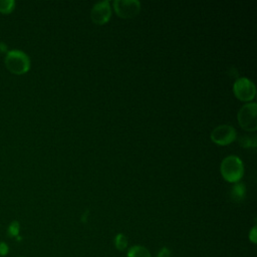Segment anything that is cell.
Wrapping results in <instances>:
<instances>
[{
    "mask_svg": "<svg viewBox=\"0 0 257 257\" xmlns=\"http://www.w3.org/2000/svg\"><path fill=\"white\" fill-rule=\"evenodd\" d=\"M220 172L224 180L227 182L233 184L240 182L244 174L243 162L239 157L230 155L223 159L220 166Z\"/></svg>",
    "mask_w": 257,
    "mask_h": 257,
    "instance_id": "obj_1",
    "label": "cell"
},
{
    "mask_svg": "<svg viewBox=\"0 0 257 257\" xmlns=\"http://www.w3.org/2000/svg\"><path fill=\"white\" fill-rule=\"evenodd\" d=\"M5 65L13 74H24L30 69V59L28 55L21 50H10L5 56Z\"/></svg>",
    "mask_w": 257,
    "mask_h": 257,
    "instance_id": "obj_2",
    "label": "cell"
},
{
    "mask_svg": "<svg viewBox=\"0 0 257 257\" xmlns=\"http://www.w3.org/2000/svg\"><path fill=\"white\" fill-rule=\"evenodd\" d=\"M257 103L247 102L241 106L238 111L237 118L239 125L248 132H255L257 130Z\"/></svg>",
    "mask_w": 257,
    "mask_h": 257,
    "instance_id": "obj_3",
    "label": "cell"
},
{
    "mask_svg": "<svg viewBox=\"0 0 257 257\" xmlns=\"http://www.w3.org/2000/svg\"><path fill=\"white\" fill-rule=\"evenodd\" d=\"M233 92L239 100L250 102L256 94L255 84L247 77H240L233 84Z\"/></svg>",
    "mask_w": 257,
    "mask_h": 257,
    "instance_id": "obj_4",
    "label": "cell"
},
{
    "mask_svg": "<svg viewBox=\"0 0 257 257\" xmlns=\"http://www.w3.org/2000/svg\"><path fill=\"white\" fill-rule=\"evenodd\" d=\"M112 6L116 15L123 19L135 18L141 11V2L138 0H115Z\"/></svg>",
    "mask_w": 257,
    "mask_h": 257,
    "instance_id": "obj_5",
    "label": "cell"
},
{
    "mask_svg": "<svg viewBox=\"0 0 257 257\" xmlns=\"http://www.w3.org/2000/svg\"><path fill=\"white\" fill-rule=\"evenodd\" d=\"M211 140L218 146H228L236 140V130L230 124H220L211 132Z\"/></svg>",
    "mask_w": 257,
    "mask_h": 257,
    "instance_id": "obj_6",
    "label": "cell"
},
{
    "mask_svg": "<svg viewBox=\"0 0 257 257\" xmlns=\"http://www.w3.org/2000/svg\"><path fill=\"white\" fill-rule=\"evenodd\" d=\"M111 16V7L110 2L100 1L95 3L90 11V18L94 24L97 25H103L108 22Z\"/></svg>",
    "mask_w": 257,
    "mask_h": 257,
    "instance_id": "obj_7",
    "label": "cell"
},
{
    "mask_svg": "<svg viewBox=\"0 0 257 257\" xmlns=\"http://www.w3.org/2000/svg\"><path fill=\"white\" fill-rule=\"evenodd\" d=\"M246 195V187L243 183L237 182L231 188L230 196L234 202H242Z\"/></svg>",
    "mask_w": 257,
    "mask_h": 257,
    "instance_id": "obj_8",
    "label": "cell"
},
{
    "mask_svg": "<svg viewBox=\"0 0 257 257\" xmlns=\"http://www.w3.org/2000/svg\"><path fill=\"white\" fill-rule=\"evenodd\" d=\"M126 257H152V254L145 246L133 245L127 248Z\"/></svg>",
    "mask_w": 257,
    "mask_h": 257,
    "instance_id": "obj_9",
    "label": "cell"
},
{
    "mask_svg": "<svg viewBox=\"0 0 257 257\" xmlns=\"http://www.w3.org/2000/svg\"><path fill=\"white\" fill-rule=\"evenodd\" d=\"M113 244L118 251H124L128 247V240L124 234L117 233L113 238Z\"/></svg>",
    "mask_w": 257,
    "mask_h": 257,
    "instance_id": "obj_10",
    "label": "cell"
},
{
    "mask_svg": "<svg viewBox=\"0 0 257 257\" xmlns=\"http://www.w3.org/2000/svg\"><path fill=\"white\" fill-rule=\"evenodd\" d=\"M15 2L13 0H0V12L9 14L14 10Z\"/></svg>",
    "mask_w": 257,
    "mask_h": 257,
    "instance_id": "obj_11",
    "label": "cell"
},
{
    "mask_svg": "<svg viewBox=\"0 0 257 257\" xmlns=\"http://www.w3.org/2000/svg\"><path fill=\"white\" fill-rule=\"evenodd\" d=\"M240 146L244 148H255L256 147V137L255 136H243L239 140Z\"/></svg>",
    "mask_w": 257,
    "mask_h": 257,
    "instance_id": "obj_12",
    "label": "cell"
},
{
    "mask_svg": "<svg viewBox=\"0 0 257 257\" xmlns=\"http://www.w3.org/2000/svg\"><path fill=\"white\" fill-rule=\"evenodd\" d=\"M19 231H20V225L18 221H13L10 223L7 233L8 236L10 237H18L19 236Z\"/></svg>",
    "mask_w": 257,
    "mask_h": 257,
    "instance_id": "obj_13",
    "label": "cell"
},
{
    "mask_svg": "<svg viewBox=\"0 0 257 257\" xmlns=\"http://www.w3.org/2000/svg\"><path fill=\"white\" fill-rule=\"evenodd\" d=\"M248 238H249V240H250V242L252 244H256L257 243V227H256V225L253 226L251 228V230L249 231Z\"/></svg>",
    "mask_w": 257,
    "mask_h": 257,
    "instance_id": "obj_14",
    "label": "cell"
},
{
    "mask_svg": "<svg viewBox=\"0 0 257 257\" xmlns=\"http://www.w3.org/2000/svg\"><path fill=\"white\" fill-rule=\"evenodd\" d=\"M172 253H171V250L167 247H162L159 252L157 253V256L156 257H171Z\"/></svg>",
    "mask_w": 257,
    "mask_h": 257,
    "instance_id": "obj_15",
    "label": "cell"
},
{
    "mask_svg": "<svg viewBox=\"0 0 257 257\" xmlns=\"http://www.w3.org/2000/svg\"><path fill=\"white\" fill-rule=\"evenodd\" d=\"M9 252V247L5 242H0V256H6Z\"/></svg>",
    "mask_w": 257,
    "mask_h": 257,
    "instance_id": "obj_16",
    "label": "cell"
}]
</instances>
